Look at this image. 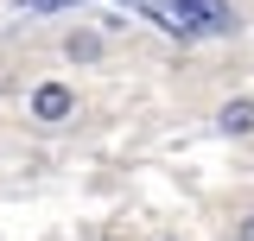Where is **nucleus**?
<instances>
[{"label":"nucleus","mask_w":254,"mask_h":241,"mask_svg":"<svg viewBox=\"0 0 254 241\" xmlns=\"http://www.w3.org/2000/svg\"><path fill=\"white\" fill-rule=\"evenodd\" d=\"M165 241H172V235H165Z\"/></svg>","instance_id":"7"},{"label":"nucleus","mask_w":254,"mask_h":241,"mask_svg":"<svg viewBox=\"0 0 254 241\" xmlns=\"http://www.w3.org/2000/svg\"><path fill=\"white\" fill-rule=\"evenodd\" d=\"M190 19H197V32H216V38H235L242 32V13H235V0H178Z\"/></svg>","instance_id":"1"},{"label":"nucleus","mask_w":254,"mask_h":241,"mask_svg":"<svg viewBox=\"0 0 254 241\" xmlns=\"http://www.w3.org/2000/svg\"><path fill=\"white\" fill-rule=\"evenodd\" d=\"M242 241H254V216H248V222H242Z\"/></svg>","instance_id":"6"},{"label":"nucleus","mask_w":254,"mask_h":241,"mask_svg":"<svg viewBox=\"0 0 254 241\" xmlns=\"http://www.w3.org/2000/svg\"><path fill=\"white\" fill-rule=\"evenodd\" d=\"M76 115V89L70 83H38L32 89V120H45V127H58V120Z\"/></svg>","instance_id":"2"},{"label":"nucleus","mask_w":254,"mask_h":241,"mask_svg":"<svg viewBox=\"0 0 254 241\" xmlns=\"http://www.w3.org/2000/svg\"><path fill=\"white\" fill-rule=\"evenodd\" d=\"M102 51H108V38L89 26H76L70 38H64V63H102Z\"/></svg>","instance_id":"4"},{"label":"nucleus","mask_w":254,"mask_h":241,"mask_svg":"<svg viewBox=\"0 0 254 241\" xmlns=\"http://www.w3.org/2000/svg\"><path fill=\"white\" fill-rule=\"evenodd\" d=\"M26 13H58V6H76V0H19Z\"/></svg>","instance_id":"5"},{"label":"nucleus","mask_w":254,"mask_h":241,"mask_svg":"<svg viewBox=\"0 0 254 241\" xmlns=\"http://www.w3.org/2000/svg\"><path fill=\"white\" fill-rule=\"evenodd\" d=\"M216 127L229 133V140H248L254 133V95H229V102L216 108Z\"/></svg>","instance_id":"3"}]
</instances>
